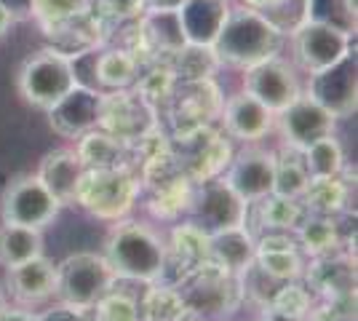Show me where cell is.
Returning a JSON list of instances; mask_svg holds the SVG:
<instances>
[{
  "instance_id": "obj_1",
  "label": "cell",
  "mask_w": 358,
  "mask_h": 321,
  "mask_svg": "<svg viewBox=\"0 0 358 321\" xmlns=\"http://www.w3.org/2000/svg\"><path fill=\"white\" fill-rule=\"evenodd\" d=\"M281 43H284V32L262 11L249 6H236V8L230 6L222 30L211 43V51L220 64H233L246 70L257 62L278 57Z\"/></svg>"
},
{
  "instance_id": "obj_2",
  "label": "cell",
  "mask_w": 358,
  "mask_h": 321,
  "mask_svg": "<svg viewBox=\"0 0 358 321\" xmlns=\"http://www.w3.org/2000/svg\"><path fill=\"white\" fill-rule=\"evenodd\" d=\"M105 260L118 278L152 284L166 273L169 246L161 233L145 222H120L107 241Z\"/></svg>"
},
{
  "instance_id": "obj_3",
  "label": "cell",
  "mask_w": 358,
  "mask_h": 321,
  "mask_svg": "<svg viewBox=\"0 0 358 321\" xmlns=\"http://www.w3.org/2000/svg\"><path fill=\"white\" fill-rule=\"evenodd\" d=\"M118 276L113 273L105 255L78 252L57 265V300L75 311H91L110 290Z\"/></svg>"
},
{
  "instance_id": "obj_4",
  "label": "cell",
  "mask_w": 358,
  "mask_h": 321,
  "mask_svg": "<svg viewBox=\"0 0 358 321\" xmlns=\"http://www.w3.org/2000/svg\"><path fill=\"white\" fill-rule=\"evenodd\" d=\"M78 86L73 59L62 51L45 48L32 54L19 70V94L38 110H51Z\"/></svg>"
},
{
  "instance_id": "obj_5",
  "label": "cell",
  "mask_w": 358,
  "mask_h": 321,
  "mask_svg": "<svg viewBox=\"0 0 358 321\" xmlns=\"http://www.w3.org/2000/svg\"><path fill=\"white\" fill-rule=\"evenodd\" d=\"M292 48L299 67L313 76L350 54V35L327 19L308 16L292 30Z\"/></svg>"
},
{
  "instance_id": "obj_6",
  "label": "cell",
  "mask_w": 358,
  "mask_h": 321,
  "mask_svg": "<svg viewBox=\"0 0 358 321\" xmlns=\"http://www.w3.org/2000/svg\"><path fill=\"white\" fill-rule=\"evenodd\" d=\"M62 204L51 190L45 187L35 174L19 177L6 187L3 201H0V217L8 225H22V228L43 230L45 225L54 222V217L59 214Z\"/></svg>"
},
{
  "instance_id": "obj_7",
  "label": "cell",
  "mask_w": 358,
  "mask_h": 321,
  "mask_svg": "<svg viewBox=\"0 0 358 321\" xmlns=\"http://www.w3.org/2000/svg\"><path fill=\"white\" fill-rule=\"evenodd\" d=\"M243 92H249L254 99H259L268 107L273 115H278L302 94V83L289 62H284L281 57H270V59L246 67Z\"/></svg>"
},
{
  "instance_id": "obj_8",
  "label": "cell",
  "mask_w": 358,
  "mask_h": 321,
  "mask_svg": "<svg viewBox=\"0 0 358 321\" xmlns=\"http://www.w3.org/2000/svg\"><path fill=\"white\" fill-rule=\"evenodd\" d=\"M134 199V183L131 177L118 166L110 169H86L83 183L78 190V204H83L86 209L96 217H120L131 206Z\"/></svg>"
},
{
  "instance_id": "obj_9",
  "label": "cell",
  "mask_w": 358,
  "mask_h": 321,
  "mask_svg": "<svg viewBox=\"0 0 358 321\" xmlns=\"http://www.w3.org/2000/svg\"><path fill=\"white\" fill-rule=\"evenodd\" d=\"M334 121L337 118L305 92L275 115V126L284 137L286 148H292V150H305L315 139L334 134Z\"/></svg>"
},
{
  "instance_id": "obj_10",
  "label": "cell",
  "mask_w": 358,
  "mask_h": 321,
  "mask_svg": "<svg viewBox=\"0 0 358 321\" xmlns=\"http://www.w3.org/2000/svg\"><path fill=\"white\" fill-rule=\"evenodd\" d=\"M305 94L334 118H348L350 113H356V54L350 51L337 64L313 73Z\"/></svg>"
},
{
  "instance_id": "obj_11",
  "label": "cell",
  "mask_w": 358,
  "mask_h": 321,
  "mask_svg": "<svg viewBox=\"0 0 358 321\" xmlns=\"http://www.w3.org/2000/svg\"><path fill=\"white\" fill-rule=\"evenodd\" d=\"M273 180H275V153L262 148H246L243 153L236 155L222 183L243 204L252 206L273 193Z\"/></svg>"
},
{
  "instance_id": "obj_12",
  "label": "cell",
  "mask_w": 358,
  "mask_h": 321,
  "mask_svg": "<svg viewBox=\"0 0 358 321\" xmlns=\"http://www.w3.org/2000/svg\"><path fill=\"white\" fill-rule=\"evenodd\" d=\"M48 118L57 134L70 139L80 137L96 129L105 118V97L89 86H75L64 99H59L48 110Z\"/></svg>"
},
{
  "instance_id": "obj_13",
  "label": "cell",
  "mask_w": 358,
  "mask_h": 321,
  "mask_svg": "<svg viewBox=\"0 0 358 321\" xmlns=\"http://www.w3.org/2000/svg\"><path fill=\"white\" fill-rule=\"evenodd\" d=\"M193 209L195 225L203 228L206 233L238 228V225H246V220H249V204H243L224 183L203 185Z\"/></svg>"
},
{
  "instance_id": "obj_14",
  "label": "cell",
  "mask_w": 358,
  "mask_h": 321,
  "mask_svg": "<svg viewBox=\"0 0 358 321\" xmlns=\"http://www.w3.org/2000/svg\"><path fill=\"white\" fill-rule=\"evenodd\" d=\"M230 0H182L177 8L179 27L190 46H211L222 30Z\"/></svg>"
},
{
  "instance_id": "obj_15",
  "label": "cell",
  "mask_w": 358,
  "mask_h": 321,
  "mask_svg": "<svg viewBox=\"0 0 358 321\" xmlns=\"http://www.w3.org/2000/svg\"><path fill=\"white\" fill-rule=\"evenodd\" d=\"M275 126V115L249 92L233 94L224 102V131L243 142H259Z\"/></svg>"
},
{
  "instance_id": "obj_16",
  "label": "cell",
  "mask_w": 358,
  "mask_h": 321,
  "mask_svg": "<svg viewBox=\"0 0 358 321\" xmlns=\"http://www.w3.org/2000/svg\"><path fill=\"white\" fill-rule=\"evenodd\" d=\"M83 174H86V166L78 158V153L70 150V148L48 153L43 158V164L38 166V171H35V177L51 190V196L59 201L62 206L75 204L80 183H83Z\"/></svg>"
},
{
  "instance_id": "obj_17",
  "label": "cell",
  "mask_w": 358,
  "mask_h": 321,
  "mask_svg": "<svg viewBox=\"0 0 358 321\" xmlns=\"http://www.w3.org/2000/svg\"><path fill=\"white\" fill-rule=\"evenodd\" d=\"M11 294L22 306H41L57 297V265L43 255L8 271Z\"/></svg>"
},
{
  "instance_id": "obj_18",
  "label": "cell",
  "mask_w": 358,
  "mask_h": 321,
  "mask_svg": "<svg viewBox=\"0 0 358 321\" xmlns=\"http://www.w3.org/2000/svg\"><path fill=\"white\" fill-rule=\"evenodd\" d=\"M209 255H214V260L224 271H233V273L249 271L257 255V238L246 225L217 230V233H209Z\"/></svg>"
},
{
  "instance_id": "obj_19",
  "label": "cell",
  "mask_w": 358,
  "mask_h": 321,
  "mask_svg": "<svg viewBox=\"0 0 358 321\" xmlns=\"http://www.w3.org/2000/svg\"><path fill=\"white\" fill-rule=\"evenodd\" d=\"M43 255V230L22 225H0V268L11 271Z\"/></svg>"
},
{
  "instance_id": "obj_20",
  "label": "cell",
  "mask_w": 358,
  "mask_h": 321,
  "mask_svg": "<svg viewBox=\"0 0 358 321\" xmlns=\"http://www.w3.org/2000/svg\"><path fill=\"white\" fill-rule=\"evenodd\" d=\"M249 209H254L257 225H262L265 230H289V233H294L299 228V222L305 220V214H308L299 201L281 199V196H273V193L252 204Z\"/></svg>"
},
{
  "instance_id": "obj_21",
  "label": "cell",
  "mask_w": 358,
  "mask_h": 321,
  "mask_svg": "<svg viewBox=\"0 0 358 321\" xmlns=\"http://www.w3.org/2000/svg\"><path fill=\"white\" fill-rule=\"evenodd\" d=\"M302 155V164L310 180H327V177H340L345 164L343 145L337 142L334 134L315 139L313 145H308L305 150H299Z\"/></svg>"
},
{
  "instance_id": "obj_22",
  "label": "cell",
  "mask_w": 358,
  "mask_h": 321,
  "mask_svg": "<svg viewBox=\"0 0 358 321\" xmlns=\"http://www.w3.org/2000/svg\"><path fill=\"white\" fill-rule=\"evenodd\" d=\"M310 185L299 150L286 148L284 153H275V180H273V196L299 201Z\"/></svg>"
},
{
  "instance_id": "obj_23",
  "label": "cell",
  "mask_w": 358,
  "mask_h": 321,
  "mask_svg": "<svg viewBox=\"0 0 358 321\" xmlns=\"http://www.w3.org/2000/svg\"><path fill=\"white\" fill-rule=\"evenodd\" d=\"M94 78L96 86L123 89L136 78V62L126 51H105L94 59Z\"/></svg>"
},
{
  "instance_id": "obj_24",
  "label": "cell",
  "mask_w": 358,
  "mask_h": 321,
  "mask_svg": "<svg viewBox=\"0 0 358 321\" xmlns=\"http://www.w3.org/2000/svg\"><path fill=\"white\" fill-rule=\"evenodd\" d=\"M78 158L83 161L86 169H110L118 166V139L113 134H102V131H86L80 134V142L75 148Z\"/></svg>"
},
{
  "instance_id": "obj_25",
  "label": "cell",
  "mask_w": 358,
  "mask_h": 321,
  "mask_svg": "<svg viewBox=\"0 0 358 321\" xmlns=\"http://www.w3.org/2000/svg\"><path fill=\"white\" fill-rule=\"evenodd\" d=\"M294 238L297 244L310 252V255H331V249L337 244V233H334V225H331V217H324V214H315V217H308L299 222V228L294 230Z\"/></svg>"
},
{
  "instance_id": "obj_26",
  "label": "cell",
  "mask_w": 358,
  "mask_h": 321,
  "mask_svg": "<svg viewBox=\"0 0 358 321\" xmlns=\"http://www.w3.org/2000/svg\"><path fill=\"white\" fill-rule=\"evenodd\" d=\"M305 204H308V212L313 214H324V217H331L334 209L343 206L345 199V187L340 185L337 177H327V180H310L308 190H305Z\"/></svg>"
},
{
  "instance_id": "obj_27",
  "label": "cell",
  "mask_w": 358,
  "mask_h": 321,
  "mask_svg": "<svg viewBox=\"0 0 358 321\" xmlns=\"http://www.w3.org/2000/svg\"><path fill=\"white\" fill-rule=\"evenodd\" d=\"M91 311H96V321H139V303L115 290L107 292Z\"/></svg>"
},
{
  "instance_id": "obj_28",
  "label": "cell",
  "mask_w": 358,
  "mask_h": 321,
  "mask_svg": "<svg viewBox=\"0 0 358 321\" xmlns=\"http://www.w3.org/2000/svg\"><path fill=\"white\" fill-rule=\"evenodd\" d=\"M270 308L281 311V313H286V316H297V319H302V316L310 311V297H308V292L302 290L299 284H294V281H284V287L273 294Z\"/></svg>"
},
{
  "instance_id": "obj_29",
  "label": "cell",
  "mask_w": 358,
  "mask_h": 321,
  "mask_svg": "<svg viewBox=\"0 0 358 321\" xmlns=\"http://www.w3.org/2000/svg\"><path fill=\"white\" fill-rule=\"evenodd\" d=\"M41 316V321H89L86 319V311H75V308L70 306H54L48 308L45 313H38Z\"/></svg>"
},
{
  "instance_id": "obj_30",
  "label": "cell",
  "mask_w": 358,
  "mask_h": 321,
  "mask_svg": "<svg viewBox=\"0 0 358 321\" xmlns=\"http://www.w3.org/2000/svg\"><path fill=\"white\" fill-rule=\"evenodd\" d=\"M0 6L11 14L14 22H24L35 16V0H0Z\"/></svg>"
},
{
  "instance_id": "obj_31",
  "label": "cell",
  "mask_w": 358,
  "mask_h": 321,
  "mask_svg": "<svg viewBox=\"0 0 358 321\" xmlns=\"http://www.w3.org/2000/svg\"><path fill=\"white\" fill-rule=\"evenodd\" d=\"M0 321H41V316L24 306H6L0 311Z\"/></svg>"
},
{
  "instance_id": "obj_32",
  "label": "cell",
  "mask_w": 358,
  "mask_h": 321,
  "mask_svg": "<svg viewBox=\"0 0 358 321\" xmlns=\"http://www.w3.org/2000/svg\"><path fill=\"white\" fill-rule=\"evenodd\" d=\"M286 0H243V6H249V8H257V11H262L265 16H273L281 6H284Z\"/></svg>"
},
{
  "instance_id": "obj_33",
  "label": "cell",
  "mask_w": 358,
  "mask_h": 321,
  "mask_svg": "<svg viewBox=\"0 0 358 321\" xmlns=\"http://www.w3.org/2000/svg\"><path fill=\"white\" fill-rule=\"evenodd\" d=\"M262 321H302V319H297V316H286V313L275 311V308H268L265 316H262Z\"/></svg>"
},
{
  "instance_id": "obj_34",
  "label": "cell",
  "mask_w": 358,
  "mask_h": 321,
  "mask_svg": "<svg viewBox=\"0 0 358 321\" xmlns=\"http://www.w3.org/2000/svg\"><path fill=\"white\" fill-rule=\"evenodd\" d=\"M11 24H14L11 14H8V11H6L3 6H0V38H3V35H6L8 30H11Z\"/></svg>"
},
{
  "instance_id": "obj_35",
  "label": "cell",
  "mask_w": 358,
  "mask_h": 321,
  "mask_svg": "<svg viewBox=\"0 0 358 321\" xmlns=\"http://www.w3.org/2000/svg\"><path fill=\"white\" fill-rule=\"evenodd\" d=\"M8 306V303H6V294H3V292H0V311H3V308Z\"/></svg>"
}]
</instances>
